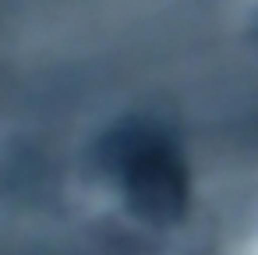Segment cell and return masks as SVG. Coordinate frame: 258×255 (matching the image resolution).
I'll list each match as a JSON object with an SVG mask.
<instances>
[{"label":"cell","instance_id":"1","mask_svg":"<svg viewBox=\"0 0 258 255\" xmlns=\"http://www.w3.org/2000/svg\"><path fill=\"white\" fill-rule=\"evenodd\" d=\"M127 209L149 227H173L187 209V170L180 156L152 131H127L113 145Z\"/></svg>","mask_w":258,"mask_h":255}]
</instances>
